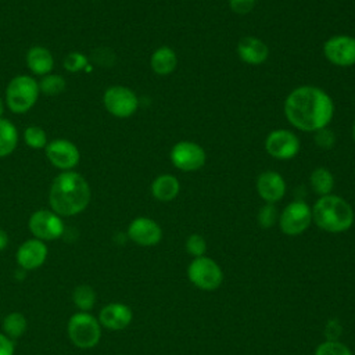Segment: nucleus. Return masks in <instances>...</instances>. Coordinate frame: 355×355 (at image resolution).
<instances>
[{
  "mask_svg": "<svg viewBox=\"0 0 355 355\" xmlns=\"http://www.w3.org/2000/svg\"><path fill=\"white\" fill-rule=\"evenodd\" d=\"M180 191L179 179L171 173H162L157 176L151 183V194L155 200L168 202L178 197Z\"/></svg>",
  "mask_w": 355,
  "mask_h": 355,
  "instance_id": "nucleus-19",
  "label": "nucleus"
},
{
  "mask_svg": "<svg viewBox=\"0 0 355 355\" xmlns=\"http://www.w3.org/2000/svg\"><path fill=\"white\" fill-rule=\"evenodd\" d=\"M87 65V58L82 53H69L65 60H64V68L69 72H78L86 68Z\"/></svg>",
  "mask_w": 355,
  "mask_h": 355,
  "instance_id": "nucleus-32",
  "label": "nucleus"
},
{
  "mask_svg": "<svg viewBox=\"0 0 355 355\" xmlns=\"http://www.w3.org/2000/svg\"><path fill=\"white\" fill-rule=\"evenodd\" d=\"M3 331L11 340L21 337L28 327L26 318L21 312H11L3 319Z\"/></svg>",
  "mask_w": 355,
  "mask_h": 355,
  "instance_id": "nucleus-24",
  "label": "nucleus"
},
{
  "mask_svg": "<svg viewBox=\"0 0 355 355\" xmlns=\"http://www.w3.org/2000/svg\"><path fill=\"white\" fill-rule=\"evenodd\" d=\"M239 58L248 65H261L269 57V47L257 36H244L237 43Z\"/></svg>",
  "mask_w": 355,
  "mask_h": 355,
  "instance_id": "nucleus-18",
  "label": "nucleus"
},
{
  "mask_svg": "<svg viewBox=\"0 0 355 355\" xmlns=\"http://www.w3.org/2000/svg\"><path fill=\"white\" fill-rule=\"evenodd\" d=\"M309 184L319 197L331 194L334 189V176L333 173L324 168V166H318L311 172L309 176Z\"/></svg>",
  "mask_w": 355,
  "mask_h": 355,
  "instance_id": "nucleus-22",
  "label": "nucleus"
},
{
  "mask_svg": "<svg viewBox=\"0 0 355 355\" xmlns=\"http://www.w3.org/2000/svg\"><path fill=\"white\" fill-rule=\"evenodd\" d=\"M65 79L60 75H46L39 83V90L47 96H57L65 90Z\"/></svg>",
  "mask_w": 355,
  "mask_h": 355,
  "instance_id": "nucleus-26",
  "label": "nucleus"
},
{
  "mask_svg": "<svg viewBox=\"0 0 355 355\" xmlns=\"http://www.w3.org/2000/svg\"><path fill=\"white\" fill-rule=\"evenodd\" d=\"M104 105L110 114L116 118L132 116L137 107L139 98L133 90L125 86H111L104 93Z\"/></svg>",
  "mask_w": 355,
  "mask_h": 355,
  "instance_id": "nucleus-11",
  "label": "nucleus"
},
{
  "mask_svg": "<svg viewBox=\"0 0 355 355\" xmlns=\"http://www.w3.org/2000/svg\"><path fill=\"white\" fill-rule=\"evenodd\" d=\"M151 69L161 76L171 75L178 65V55L169 46H161L154 50L150 58Z\"/></svg>",
  "mask_w": 355,
  "mask_h": 355,
  "instance_id": "nucleus-20",
  "label": "nucleus"
},
{
  "mask_svg": "<svg viewBox=\"0 0 355 355\" xmlns=\"http://www.w3.org/2000/svg\"><path fill=\"white\" fill-rule=\"evenodd\" d=\"M187 279L201 291H215L223 282V270L216 261L202 255L193 258L189 263Z\"/></svg>",
  "mask_w": 355,
  "mask_h": 355,
  "instance_id": "nucleus-5",
  "label": "nucleus"
},
{
  "mask_svg": "<svg viewBox=\"0 0 355 355\" xmlns=\"http://www.w3.org/2000/svg\"><path fill=\"white\" fill-rule=\"evenodd\" d=\"M128 237L140 247H153L162 240V229L151 218H135L128 226Z\"/></svg>",
  "mask_w": 355,
  "mask_h": 355,
  "instance_id": "nucleus-13",
  "label": "nucleus"
},
{
  "mask_svg": "<svg viewBox=\"0 0 355 355\" xmlns=\"http://www.w3.org/2000/svg\"><path fill=\"white\" fill-rule=\"evenodd\" d=\"M255 1L257 0H227L232 11L239 15H245L251 12L255 7Z\"/></svg>",
  "mask_w": 355,
  "mask_h": 355,
  "instance_id": "nucleus-33",
  "label": "nucleus"
},
{
  "mask_svg": "<svg viewBox=\"0 0 355 355\" xmlns=\"http://www.w3.org/2000/svg\"><path fill=\"white\" fill-rule=\"evenodd\" d=\"M324 58L336 67L355 65V36L334 35L323 43Z\"/></svg>",
  "mask_w": 355,
  "mask_h": 355,
  "instance_id": "nucleus-12",
  "label": "nucleus"
},
{
  "mask_svg": "<svg viewBox=\"0 0 355 355\" xmlns=\"http://www.w3.org/2000/svg\"><path fill=\"white\" fill-rule=\"evenodd\" d=\"M312 223V208L301 200L288 202L279 214V229L286 236H300Z\"/></svg>",
  "mask_w": 355,
  "mask_h": 355,
  "instance_id": "nucleus-7",
  "label": "nucleus"
},
{
  "mask_svg": "<svg viewBox=\"0 0 355 355\" xmlns=\"http://www.w3.org/2000/svg\"><path fill=\"white\" fill-rule=\"evenodd\" d=\"M258 196L268 204L279 202L287 190L284 178L276 171H263L258 175L255 182Z\"/></svg>",
  "mask_w": 355,
  "mask_h": 355,
  "instance_id": "nucleus-14",
  "label": "nucleus"
},
{
  "mask_svg": "<svg viewBox=\"0 0 355 355\" xmlns=\"http://www.w3.org/2000/svg\"><path fill=\"white\" fill-rule=\"evenodd\" d=\"M69 340L78 348H93L101 338V324L97 318L89 312L73 313L67 324Z\"/></svg>",
  "mask_w": 355,
  "mask_h": 355,
  "instance_id": "nucleus-4",
  "label": "nucleus"
},
{
  "mask_svg": "<svg viewBox=\"0 0 355 355\" xmlns=\"http://www.w3.org/2000/svg\"><path fill=\"white\" fill-rule=\"evenodd\" d=\"M46 155L54 166L65 171L76 166L80 158L78 147L65 139L53 140L46 147Z\"/></svg>",
  "mask_w": 355,
  "mask_h": 355,
  "instance_id": "nucleus-15",
  "label": "nucleus"
},
{
  "mask_svg": "<svg viewBox=\"0 0 355 355\" xmlns=\"http://www.w3.org/2000/svg\"><path fill=\"white\" fill-rule=\"evenodd\" d=\"M28 227L35 239H39L42 241H53L55 239H60L65 230L64 222L60 215L49 209H39L33 212L29 218Z\"/></svg>",
  "mask_w": 355,
  "mask_h": 355,
  "instance_id": "nucleus-9",
  "label": "nucleus"
},
{
  "mask_svg": "<svg viewBox=\"0 0 355 355\" xmlns=\"http://www.w3.org/2000/svg\"><path fill=\"white\" fill-rule=\"evenodd\" d=\"M3 111H4V107H3V101H1V98H0V115L3 114Z\"/></svg>",
  "mask_w": 355,
  "mask_h": 355,
  "instance_id": "nucleus-36",
  "label": "nucleus"
},
{
  "mask_svg": "<svg viewBox=\"0 0 355 355\" xmlns=\"http://www.w3.org/2000/svg\"><path fill=\"white\" fill-rule=\"evenodd\" d=\"M284 115L291 126L315 133L327 128L334 115V103L327 92L312 85L298 86L284 100Z\"/></svg>",
  "mask_w": 355,
  "mask_h": 355,
  "instance_id": "nucleus-1",
  "label": "nucleus"
},
{
  "mask_svg": "<svg viewBox=\"0 0 355 355\" xmlns=\"http://www.w3.org/2000/svg\"><path fill=\"white\" fill-rule=\"evenodd\" d=\"M90 187L76 172H62L51 183L49 201L51 211L60 216H72L82 212L90 202Z\"/></svg>",
  "mask_w": 355,
  "mask_h": 355,
  "instance_id": "nucleus-2",
  "label": "nucleus"
},
{
  "mask_svg": "<svg viewBox=\"0 0 355 355\" xmlns=\"http://www.w3.org/2000/svg\"><path fill=\"white\" fill-rule=\"evenodd\" d=\"M300 139L288 129H275L268 133L265 139L266 153L280 161H287L294 158L300 153Z\"/></svg>",
  "mask_w": 355,
  "mask_h": 355,
  "instance_id": "nucleus-10",
  "label": "nucleus"
},
{
  "mask_svg": "<svg viewBox=\"0 0 355 355\" xmlns=\"http://www.w3.org/2000/svg\"><path fill=\"white\" fill-rule=\"evenodd\" d=\"M184 247H186L187 254L191 255L193 258L202 257V255H205V252H207V241H205V239H204L201 234H198V233L190 234V236L186 239Z\"/></svg>",
  "mask_w": 355,
  "mask_h": 355,
  "instance_id": "nucleus-30",
  "label": "nucleus"
},
{
  "mask_svg": "<svg viewBox=\"0 0 355 355\" xmlns=\"http://www.w3.org/2000/svg\"><path fill=\"white\" fill-rule=\"evenodd\" d=\"M25 143L32 148H43L47 141L46 132L39 126H29L24 132Z\"/></svg>",
  "mask_w": 355,
  "mask_h": 355,
  "instance_id": "nucleus-29",
  "label": "nucleus"
},
{
  "mask_svg": "<svg viewBox=\"0 0 355 355\" xmlns=\"http://www.w3.org/2000/svg\"><path fill=\"white\" fill-rule=\"evenodd\" d=\"M315 355H352V351L338 340H326L316 347Z\"/></svg>",
  "mask_w": 355,
  "mask_h": 355,
  "instance_id": "nucleus-28",
  "label": "nucleus"
},
{
  "mask_svg": "<svg viewBox=\"0 0 355 355\" xmlns=\"http://www.w3.org/2000/svg\"><path fill=\"white\" fill-rule=\"evenodd\" d=\"M72 301L79 311L89 312L96 304V291L89 284L76 286L72 293Z\"/></svg>",
  "mask_w": 355,
  "mask_h": 355,
  "instance_id": "nucleus-25",
  "label": "nucleus"
},
{
  "mask_svg": "<svg viewBox=\"0 0 355 355\" xmlns=\"http://www.w3.org/2000/svg\"><path fill=\"white\" fill-rule=\"evenodd\" d=\"M7 245H8V234L6 233V230L0 227V251L6 250Z\"/></svg>",
  "mask_w": 355,
  "mask_h": 355,
  "instance_id": "nucleus-35",
  "label": "nucleus"
},
{
  "mask_svg": "<svg viewBox=\"0 0 355 355\" xmlns=\"http://www.w3.org/2000/svg\"><path fill=\"white\" fill-rule=\"evenodd\" d=\"M0 355H14V343L4 333H0Z\"/></svg>",
  "mask_w": 355,
  "mask_h": 355,
  "instance_id": "nucleus-34",
  "label": "nucleus"
},
{
  "mask_svg": "<svg viewBox=\"0 0 355 355\" xmlns=\"http://www.w3.org/2000/svg\"><path fill=\"white\" fill-rule=\"evenodd\" d=\"M315 144L322 150H330L336 144V136L329 128H323L315 132Z\"/></svg>",
  "mask_w": 355,
  "mask_h": 355,
  "instance_id": "nucleus-31",
  "label": "nucleus"
},
{
  "mask_svg": "<svg viewBox=\"0 0 355 355\" xmlns=\"http://www.w3.org/2000/svg\"><path fill=\"white\" fill-rule=\"evenodd\" d=\"M39 83L28 76H15L7 86L6 101L12 112L22 114L31 110L39 97Z\"/></svg>",
  "mask_w": 355,
  "mask_h": 355,
  "instance_id": "nucleus-6",
  "label": "nucleus"
},
{
  "mask_svg": "<svg viewBox=\"0 0 355 355\" xmlns=\"http://www.w3.org/2000/svg\"><path fill=\"white\" fill-rule=\"evenodd\" d=\"M133 319V312L129 305L122 302H110L101 308L98 322L108 330H123Z\"/></svg>",
  "mask_w": 355,
  "mask_h": 355,
  "instance_id": "nucleus-17",
  "label": "nucleus"
},
{
  "mask_svg": "<svg viewBox=\"0 0 355 355\" xmlns=\"http://www.w3.org/2000/svg\"><path fill=\"white\" fill-rule=\"evenodd\" d=\"M312 208V223L327 233H343L351 229L355 214L351 204L340 196L319 197Z\"/></svg>",
  "mask_w": 355,
  "mask_h": 355,
  "instance_id": "nucleus-3",
  "label": "nucleus"
},
{
  "mask_svg": "<svg viewBox=\"0 0 355 355\" xmlns=\"http://www.w3.org/2000/svg\"><path fill=\"white\" fill-rule=\"evenodd\" d=\"M26 64L33 73L47 75L54 67V60L47 49L42 46H35L26 54Z\"/></svg>",
  "mask_w": 355,
  "mask_h": 355,
  "instance_id": "nucleus-21",
  "label": "nucleus"
},
{
  "mask_svg": "<svg viewBox=\"0 0 355 355\" xmlns=\"http://www.w3.org/2000/svg\"><path fill=\"white\" fill-rule=\"evenodd\" d=\"M279 220V212H277V208L275 204H268L265 202L258 214H257V222L261 227L263 229H269L272 226H275Z\"/></svg>",
  "mask_w": 355,
  "mask_h": 355,
  "instance_id": "nucleus-27",
  "label": "nucleus"
},
{
  "mask_svg": "<svg viewBox=\"0 0 355 355\" xmlns=\"http://www.w3.org/2000/svg\"><path fill=\"white\" fill-rule=\"evenodd\" d=\"M169 158L176 169L183 172H194L205 165L207 153L198 143L182 140L171 148Z\"/></svg>",
  "mask_w": 355,
  "mask_h": 355,
  "instance_id": "nucleus-8",
  "label": "nucleus"
},
{
  "mask_svg": "<svg viewBox=\"0 0 355 355\" xmlns=\"http://www.w3.org/2000/svg\"><path fill=\"white\" fill-rule=\"evenodd\" d=\"M47 245L39 239L24 241L17 250V263L25 270L40 268L47 258Z\"/></svg>",
  "mask_w": 355,
  "mask_h": 355,
  "instance_id": "nucleus-16",
  "label": "nucleus"
},
{
  "mask_svg": "<svg viewBox=\"0 0 355 355\" xmlns=\"http://www.w3.org/2000/svg\"><path fill=\"white\" fill-rule=\"evenodd\" d=\"M351 133H352V137H354V140H355V122H354V125H352V130H351Z\"/></svg>",
  "mask_w": 355,
  "mask_h": 355,
  "instance_id": "nucleus-37",
  "label": "nucleus"
},
{
  "mask_svg": "<svg viewBox=\"0 0 355 355\" xmlns=\"http://www.w3.org/2000/svg\"><path fill=\"white\" fill-rule=\"evenodd\" d=\"M18 143V132L15 126L7 121L0 118V157H6L11 154Z\"/></svg>",
  "mask_w": 355,
  "mask_h": 355,
  "instance_id": "nucleus-23",
  "label": "nucleus"
}]
</instances>
